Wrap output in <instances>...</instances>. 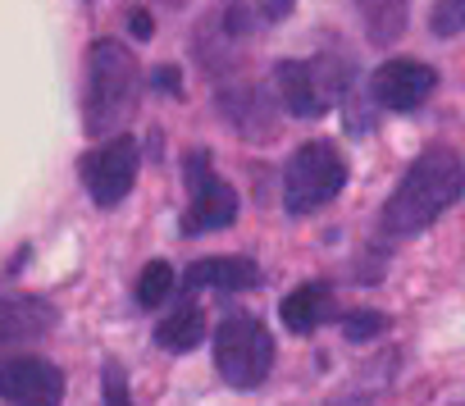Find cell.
I'll return each mask as SVG.
<instances>
[{"label":"cell","mask_w":465,"mask_h":406,"mask_svg":"<svg viewBox=\"0 0 465 406\" xmlns=\"http://www.w3.org/2000/svg\"><path fill=\"white\" fill-rule=\"evenodd\" d=\"M460 192H465V164H460V155H451L442 146L424 151L406 169V178L397 183V192L388 196V206L379 215L383 238H415V233H424L442 211L456 206Z\"/></svg>","instance_id":"6da1fadb"},{"label":"cell","mask_w":465,"mask_h":406,"mask_svg":"<svg viewBox=\"0 0 465 406\" xmlns=\"http://www.w3.org/2000/svg\"><path fill=\"white\" fill-rule=\"evenodd\" d=\"M142 69L133 60L128 46L119 42H96L92 60H87V101H83V119L92 137H110L142 101Z\"/></svg>","instance_id":"7a4b0ae2"},{"label":"cell","mask_w":465,"mask_h":406,"mask_svg":"<svg viewBox=\"0 0 465 406\" xmlns=\"http://www.w3.org/2000/svg\"><path fill=\"white\" fill-rule=\"evenodd\" d=\"M214 370L228 388H261L274 370V338L256 315H228L214 333Z\"/></svg>","instance_id":"3957f363"},{"label":"cell","mask_w":465,"mask_h":406,"mask_svg":"<svg viewBox=\"0 0 465 406\" xmlns=\"http://www.w3.org/2000/svg\"><path fill=\"white\" fill-rule=\"evenodd\" d=\"M347 183V160L333 142H306L292 160H288V173H283V206L292 215H311L320 206L342 192Z\"/></svg>","instance_id":"277c9868"},{"label":"cell","mask_w":465,"mask_h":406,"mask_svg":"<svg viewBox=\"0 0 465 406\" xmlns=\"http://www.w3.org/2000/svg\"><path fill=\"white\" fill-rule=\"evenodd\" d=\"M274 87L283 96V105L297 119H315L324 110H333L347 92V64L333 55H315V60H283L274 69Z\"/></svg>","instance_id":"5b68a950"},{"label":"cell","mask_w":465,"mask_h":406,"mask_svg":"<svg viewBox=\"0 0 465 406\" xmlns=\"http://www.w3.org/2000/svg\"><path fill=\"white\" fill-rule=\"evenodd\" d=\"M187 183H192V201H187V215H183V233L187 238L228 229L232 220H238V192H232L210 169V155L205 151H192L187 155Z\"/></svg>","instance_id":"8992f818"},{"label":"cell","mask_w":465,"mask_h":406,"mask_svg":"<svg viewBox=\"0 0 465 406\" xmlns=\"http://www.w3.org/2000/svg\"><path fill=\"white\" fill-rule=\"evenodd\" d=\"M137 169H142V151L133 137H110L105 146H96L87 160H83V183L92 192L96 206H119V201L133 192L137 183Z\"/></svg>","instance_id":"52a82bcc"},{"label":"cell","mask_w":465,"mask_h":406,"mask_svg":"<svg viewBox=\"0 0 465 406\" xmlns=\"http://www.w3.org/2000/svg\"><path fill=\"white\" fill-rule=\"evenodd\" d=\"M0 397L10 406H60L64 374L60 365L42 356H10V361H0Z\"/></svg>","instance_id":"ba28073f"},{"label":"cell","mask_w":465,"mask_h":406,"mask_svg":"<svg viewBox=\"0 0 465 406\" xmlns=\"http://www.w3.org/2000/svg\"><path fill=\"white\" fill-rule=\"evenodd\" d=\"M433 87H438V74L420 60H388L370 78V96L383 110H420L433 96Z\"/></svg>","instance_id":"9c48e42d"},{"label":"cell","mask_w":465,"mask_h":406,"mask_svg":"<svg viewBox=\"0 0 465 406\" xmlns=\"http://www.w3.org/2000/svg\"><path fill=\"white\" fill-rule=\"evenodd\" d=\"M60 324V311L42 297H0V352L46 338Z\"/></svg>","instance_id":"30bf717a"},{"label":"cell","mask_w":465,"mask_h":406,"mask_svg":"<svg viewBox=\"0 0 465 406\" xmlns=\"http://www.w3.org/2000/svg\"><path fill=\"white\" fill-rule=\"evenodd\" d=\"M219 110L232 119V128H238L242 137H274V105H270V92L265 87H252V83H242V87H228L223 96H219Z\"/></svg>","instance_id":"8fae6325"},{"label":"cell","mask_w":465,"mask_h":406,"mask_svg":"<svg viewBox=\"0 0 465 406\" xmlns=\"http://www.w3.org/2000/svg\"><path fill=\"white\" fill-rule=\"evenodd\" d=\"M261 283L256 261L247 256H205L187 270V288H223V292H247Z\"/></svg>","instance_id":"7c38bea8"},{"label":"cell","mask_w":465,"mask_h":406,"mask_svg":"<svg viewBox=\"0 0 465 406\" xmlns=\"http://www.w3.org/2000/svg\"><path fill=\"white\" fill-rule=\"evenodd\" d=\"M329 311H333V292H329L324 283H302V288H292V292L283 297V306H279V315H283V324H288L292 333H315V329L329 320Z\"/></svg>","instance_id":"4fadbf2b"},{"label":"cell","mask_w":465,"mask_h":406,"mask_svg":"<svg viewBox=\"0 0 465 406\" xmlns=\"http://www.w3.org/2000/svg\"><path fill=\"white\" fill-rule=\"evenodd\" d=\"M201 338H205V315H201V306H192V302H183V306H178L173 315H164L160 329H155V342H160L164 352H192Z\"/></svg>","instance_id":"5bb4252c"},{"label":"cell","mask_w":465,"mask_h":406,"mask_svg":"<svg viewBox=\"0 0 465 406\" xmlns=\"http://www.w3.org/2000/svg\"><path fill=\"white\" fill-rule=\"evenodd\" d=\"M361 19L374 42H392L406 28V0H361Z\"/></svg>","instance_id":"9a60e30c"},{"label":"cell","mask_w":465,"mask_h":406,"mask_svg":"<svg viewBox=\"0 0 465 406\" xmlns=\"http://www.w3.org/2000/svg\"><path fill=\"white\" fill-rule=\"evenodd\" d=\"M169 292H173V265L169 261H151L142 270V279H137V302L146 311H155L160 302H169Z\"/></svg>","instance_id":"2e32d148"},{"label":"cell","mask_w":465,"mask_h":406,"mask_svg":"<svg viewBox=\"0 0 465 406\" xmlns=\"http://www.w3.org/2000/svg\"><path fill=\"white\" fill-rule=\"evenodd\" d=\"M438 37H456L465 28V0H433V15H429Z\"/></svg>","instance_id":"e0dca14e"},{"label":"cell","mask_w":465,"mask_h":406,"mask_svg":"<svg viewBox=\"0 0 465 406\" xmlns=\"http://www.w3.org/2000/svg\"><path fill=\"white\" fill-rule=\"evenodd\" d=\"M388 329V320L379 315V311H351L347 320H342V333L351 338V342H365V338H379Z\"/></svg>","instance_id":"ac0fdd59"},{"label":"cell","mask_w":465,"mask_h":406,"mask_svg":"<svg viewBox=\"0 0 465 406\" xmlns=\"http://www.w3.org/2000/svg\"><path fill=\"white\" fill-rule=\"evenodd\" d=\"M105 406H133V397H128V379H124V370L119 365H105Z\"/></svg>","instance_id":"d6986e66"},{"label":"cell","mask_w":465,"mask_h":406,"mask_svg":"<svg viewBox=\"0 0 465 406\" xmlns=\"http://www.w3.org/2000/svg\"><path fill=\"white\" fill-rule=\"evenodd\" d=\"M151 83H155V92H164V96H178V92H183V87H178V69H155Z\"/></svg>","instance_id":"ffe728a7"},{"label":"cell","mask_w":465,"mask_h":406,"mask_svg":"<svg viewBox=\"0 0 465 406\" xmlns=\"http://www.w3.org/2000/svg\"><path fill=\"white\" fill-rule=\"evenodd\" d=\"M151 28H155L151 15H133V33H137V37H151Z\"/></svg>","instance_id":"44dd1931"},{"label":"cell","mask_w":465,"mask_h":406,"mask_svg":"<svg viewBox=\"0 0 465 406\" xmlns=\"http://www.w3.org/2000/svg\"><path fill=\"white\" fill-rule=\"evenodd\" d=\"M283 5H288V0H270V15H283Z\"/></svg>","instance_id":"7402d4cb"}]
</instances>
